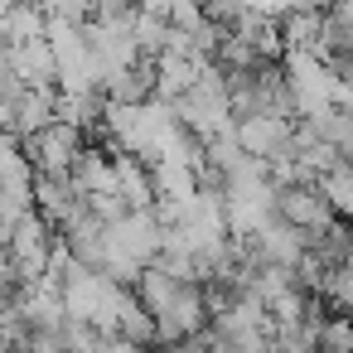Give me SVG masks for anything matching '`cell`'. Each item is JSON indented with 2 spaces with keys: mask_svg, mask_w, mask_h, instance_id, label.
Wrapping results in <instances>:
<instances>
[{
  "mask_svg": "<svg viewBox=\"0 0 353 353\" xmlns=\"http://www.w3.org/2000/svg\"><path fill=\"white\" fill-rule=\"evenodd\" d=\"M281 73H285V88H290V102H295V117H319V112L334 107L339 73H334L314 49H285Z\"/></svg>",
  "mask_w": 353,
  "mask_h": 353,
  "instance_id": "obj_1",
  "label": "cell"
},
{
  "mask_svg": "<svg viewBox=\"0 0 353 353\" xmlns=\"http://www.w3.org/2000/svg\"><path fill=\"white\" fill-rule=\"evenodd\" d=\"M83 145H88L83 126H73V121H49L39 136H25V150H30L39 174H73Z\"/></svg>",
  "mask_w": 353,
  "mask_h": 353,
  "instance_id": "obj_2",
  "label": "cell"
},
{
  "mask_svg": "<svg viewBox=\"0 0 353 353\" xmlns=\"http://www.w3.org/2000/svg\"><path fill=\"white\" fill-rule=\"evenodd\" d=\"M54 237H59V228H54L39 208H30V213L15 223V232H10V256H15V266H20V281H39V276L49 271Z\"/></svg>",
  "mask_w": 353,
  "mask_h": 353,
  "instance_id": "obj_3",
  "label": "cell"
},
{
  "mask_svg": "<svg viewBox=\"0 0 353 353\" xmlns=\"http://www.w3.org/2000/svg\"><path fill=\"white\" fill-rule=\"evenodd\" d=\"M295 121H300V117H281V112L237 117V141H242V150L256 155V160L295 155Z\"/></svg>",
  "mask_w": 353,
  "mask_h": 353,
  "instance_id": "obj_4",
  "label": "cell"
},
{
  "mask_svg": "<svg viewBox=\"0 0 353 353\" xmlns=\"http://www.w3.org/2000/svg\"><path fill=\"white\" fill-rule=\"evenodd\" d=\"M276 218L305 228L310 237H319L324 228L339 223V213H334V203L319 194V184H285V189L276 194Z\"/></svg>",
  "mask_w": 353,
  "mask_h": 353,
  "instance_id": "obj_5",
  "label": "cell"
},
{
  "mask_svg": "<svg viewBox=\"0 0 353 353\" xmlns=\"http://www.w3.org/2000/svg\"><path fill=\"white\" fill-rule=\"evenodd\" d=\"M54 88H59V83H34V88L20 92L15 117H10V131H15V136H39L49 121H59V92H54Z\"/></svg>",
  "mask_w": 353,
  "mask_h": 353,
  "instance_id": "obj_6",
  "label": "cell"
},
{
  "mask_svg": "<svg viewBox=\"0 0 353 353\" xmlns=\"http://www.w3.org/2000/svg\"><path fill=\"white\" fill-rule=\"evenodd\" d=\"M117 194H121L131 208H155V203H160V189H155V170H150V160L117 150Z\"/></svg>",
  "mask_w": 353,
  "mask_h": 353,
  "instance_id": "obj_7",
  "label": "cell"
},
{
  "mask_svg": "<svg viewBox=\"0 0 353 353\" xmlns=\"http://www.w3.org/2000/svg\"><path fill=\"white\" fill-rule=\"evenodd\" d=\"M10 54V73H20L30 88L34 83H59V59L49 39H30V44H6Z\"/></svg>",
  "mask_w": 353,
  "mask_h": 353,
  "instance_id": "obj_8",
  "label": "cell"
},
{
  "mask_svg": "<svg viewBox=\"0 0 353 353\" xmlns=\"http://www.w3.org/2000/svg\"><path fill=\"white\" fill-rule=\"evenodd\" d=\"M44 34H49V10L39 0H15V6H6V15H0V39L6 44H30V39H44Z\"/></svg>",
  "mask_w": 353,
  "mask_h": 353,
  "instance_id": "obj_9",
  "label": "cell"
},
{
  "mask_svg": "<svg viewBox=\"0 0 353 353\" xmlns=\"http://www.w3.org/2000/svg\"><path fill=\"white\" fill-rule=\"evenodd\" d=\"M208 59H189V54H160L155 59V97H165V102H174V97H184L189 88H194V78H199V68H203Z\"/></svg>",
  "mask_w": 353,
  "mask_h": 353,
  "instance_id": "obj_10",
  "label": "cell"
},
{
  "mask_svg": "<svg viewBox=\"0 0 353 353\" xmlns=\"http://www.w3.org/2000/svg\"><path fill=\"white\" fill-rule=\"evenodd\" d=\"M73 184L83 194H117V155H107L102 145H83L73 165Z\"/></svg>",
  "mask_w": 353,
  "mask_h": 353,
  "instance_id": "obj_11",
  "label": "cell"
},
{
  "mask_svg": "<svg viewBox=\"0 0 353 353\" xmlns=\"http://www.w3.org/2000/svg\"><path fill=\"white\" fill-rule=\"evenodd\" d=\"M150 170H155V189H160V199H194V194L203 189L194 165H179V160H150Z\"/></svg>",
  "mask_w": 353,
  "mask_h": 353,
  "instance_id": "obj_12",
  "label": "cell"
},
{
  "mask_svg": "<svg viewBox=\"0 0 353 353\" xmlns=\"http://www.w3.org/2000/svg\"><path fill=\"white\" fill-rule=\"evenodd\" d=\"M314 184H319V194L334 203V213H339L343 223H353V160H339V165L324 170Z\"/></svg>",
  "mask_w": 353,
  "mask_h": 353,
  "instance_id": "obj_13",
  "label": "cell"
},
{
  "mask_svg": "<svg viewBox=\"0 0 353 353\" xmlns=\"http://www.w3.org/2000/svg\"><path fill=\"white\" fill-rule=\"evenodd\" d=\"M117 334H126L131 343H145V348H155V314L141 305V295H136V290H126V305H121Z\"/></svg>",
  "mask_w": 353,
  "mask_h": 353,
  "instance_id": "obj_14",
  "label": "cell"
},
{
  "mask_svg": "<svg viewBox=\"0 0 353 353\" xmlns=\"http://www.w3.org/2000/svg\"><path fill=\"white\" fill-rule=\"evenodd\" d=\"M319 348L324 353H353V314L348 310H329L319 324Z\"/></svg>",
  "mask_w": 353,
  "mask_h": 353,
  "instance_id": "obj_15",
  "label": "cell"
},
{
  "mask_svg": "<svg viewBox=\"0 0 353 353\" xmlns=\"http://www.w3.org/2000/svg\"><path fill=\"white\" fill-rule=\"evenodd\" d=\"M49 15H68V20H92V0H39Z\"/></svg>",
  "mask_w": 353,
  "mask_h": 353,
  "instance_id": "obj_16",
  "label": "cell"
},
{
  "mask_svg": "<svg viewBox=\"0 0 353 353\" xmlns=\"http://www.w3.org/2000/svg\"><path fill=\"white\" fill-rule=\"evenodd\" d=\"M334 10H339V15H343V20L353 25V0H339V6H334Z\"/></svg>",
  "mask_w": 353,
  "mask_h": 353,
  "instance_id": "obj_17",
  "label": "cell"
},
{
  "mask_svg": "<svg viewBox=\"0 0 353 353\" xmlns=\"http://www.w3.org/2000/svg\"><path fill=\"white\" fill-rule=\"evenodd\" d=\"M145 353H155V348H145Z\"/></svg>",
  "mask_w": 353,
  "mask_h": 353,
  "instance_id": "obj_18",
  "label": "cell"
}]
</instances>
